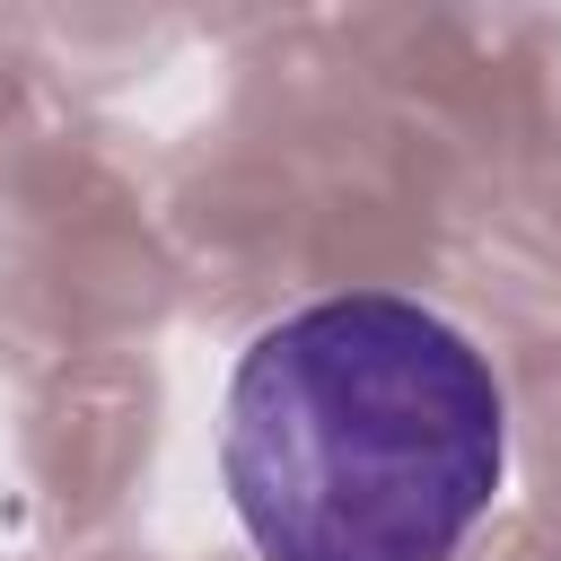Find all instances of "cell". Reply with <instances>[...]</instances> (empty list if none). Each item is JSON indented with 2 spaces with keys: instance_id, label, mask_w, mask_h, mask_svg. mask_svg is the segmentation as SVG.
Masks as SVG:
<instances>
[{
  "instance_id": "1",
  "label": "cell",
  "mask_w": 561,
  "mask_h": 561,
  "mask_svg": "<svg viewBox=\"0 0 561 561\" xmlns=\"http://www.w3.org/2000/svg\"><path fill=\"white\" fill-rule=\"evenodd\" d=\"M500 465L491 359L394 289L289 307L228 377L219 482L263 561H447Z\"/></svg>"
}]
</instances>
